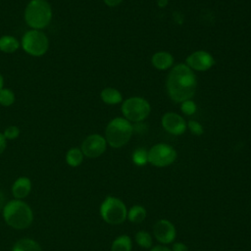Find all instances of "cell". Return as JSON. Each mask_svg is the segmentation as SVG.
<instances>
[{
    "label": "cell",
    "mask_w": 251,
    "mask_h": 251,
    "mask_svg": "<svg viewBox=\"0 0 251 251\" xmlns=\"http://www.w3.org/2000/svg\"><path fill=\"white\" fill-rule=\"evenodd\" d=\"M146 218V210L141 205H134L127 211L126 219L134 224L142 223Z\"/></svg>",
    "instance_id": "obj_17"
},
{
    "label": "cell",
    "mask_w": 251,
    "mask_h": 251,
    "mask_svg": "<svg viewBox=\"0 0 251 251\" xmlns=\"http://www.w3.org/2000/svg\"><path fill=\"white\" fill-rule=\"evenodd\" d=\"M153 235L162 244L172 243L176 235L175 226L168 220H159L153 226Z\"/></svg>",
    "instance_id": "obj_11"
},
{
    "label": "cell",
    "mask_w": 251,
    "mask_h": 251,
    "mask_svg": "<svg viewBox=\"0 0 251 251\" xmlns=\"http://www.w3.org/2000/svg\"><path fill=\"white\" fill-rule=\"evenodd\" d=\"M15 101V94L11 89L1 88L0 89V104L2 106H10Z\"/></svg>",
    "instance_id": "obj_23"
},
{
    "label": "cell",
    "mask_w": 251,
    "mask_h": 251,
    "mask_svg": "<svg viewBox=\"0 0 251 251\" xmlns=\"http://www.w3.org/2000/svg\"><path fill=\"white\" fill-rule=\"evenodd\" d=\"M131 239L126 234L118 236L111 245V251H131Z\"/></svg>",
    "instance_id": "obj_18"
},
{
    "label": "cell",
    "mask_w": 251,
    "mask_h": 251,
    "mask_svg": "<svg viewBox=\"0 0 251 251\" xmlns=\"http://www.w3.org/2000/svg\"><path fill=\"white\" fill-rule=\"evenodd\" d=\"M22 45L26 53L32 56H41L48 49V38L39 29H31L24 35Z\"/></svg>",
    "instance_id": "obj_8"
},
{
    "label": "cell",
    "mask_w": 251,
    "mask_h": 251,
    "mask_svg": "<svg viewBox=\"0 0 251 251\" xmlns=\"http://www.w3.org/2000/svg\"><path fill=\"white\" fill-rule=\"evenodd\" d=\"M3 218L9 226L15 229H25L32 224L33 213L25 201L14 199L6 203Z\"/></svg>",
    "instance_id": "obj_2"
},
{
    "label": "cell",
    "mask_w": 251,
    "mask_h": 251,
    "mask_svg": "<svg viewBox=\"0 0 251 251\" xmlns=\"http://www.w3.org/2000/svg\"><path fill=\"white\" fill-rule=\"evenodd\" d=\"M214 57L205 50H198L189 54L186 58V65L193 71L205 72L215 65Z\"/></svg>",
    "instance_id": "obj_10"
},
{
    "label": "cell",
    "mask_w": 251,
    "mask_h": 251,
    "mask_svg": "<svg viewBox=\"0 0 251 251\" xmlns=\"http://www.w3.org/2000/svg\"><path fill=\"white\" fill-rule=\"evenodd\" d=\"M150 251H172L170 248L164 246V245H157L150 249Z\"/></svg>",
    "instance_id": "obj_31"
},
{
    "label": "cell",
    "mask_w": 251,
    "mask_h": 251,
    "mask_svg": "<svg viewBox=\"0 0 251 251\" xmlns=\"http://www.w3.org/2000/svg\"><path fill=\"white\" fill-rule=\"evenodd\" d=\"M4 136L6 139H15L19 136L20 134V129L18 126H8L5 131H4Z\"/></svg>",
    "instance_id": "obj_26"
},
{
    "label": "cell",
    "mask_w": 251,
    "mask_h": 251,
    "mask_svg": "<svg viewBox=\"0 0 251 251\" xmlns=\"http://www.w3.org/2000/svg\"><path fill=\"white\" fill-rule=\"evenodd\" d=\"M135 242L142 248H151L152 247V236L149 232L145 230H139L134 235Z\"/></svg>",
    "instance_id": "obj_21"
},
{
    "label": "cell",
    "mask_w": 251,
    "mask_h": 251,
    "mask_svg": "<svg viewBox=\"0 0 251 251\" xmlns=\"http://www.w3.org/2000/svg\"><path fill=\"white\" fill-rule=\"evenodd\" d=\"M3 82H4V80H3V76L1 75V74H0V89L3 87Z\"/></svg>",
    "instance_id": "obj_33"
},
{
    "label": "cell",
    "mask_w": 251,
    "mask_h": 251,
    "mask_svg": "<svg viewBox=\"0 0 251 251\" xmlns=\"http://www.w3.org/2000/svg\"><path fill=\"white\" fill-rule=\"evenodd\" d=\"M101 218L110 225H120L126 220L127 209L125 203L114 196H108L100 206Z\"/></svg>",
    "instance_id": "obj_5"
},
{
    "label": "cell",
    "mask_w": 251,
    "mask_h": 251,
    "mask_svg": "<svg viewBox=\"0 0 251 251\" xmlns=\"http://www.w3.org/2000/svg\"><path fill=\"white\" fill-rule=\"evenodd\" d=\"M176 151L171 145L158 143L148 151V163L158 168H164L172 165L176 161Z\"/></svg>",
    "instance_id": "obj_7"
},
{
    "label": "cell",
    "mask_w": 251,
    "mask_h": 251,
    "mask_svg": "<svg viewBox=\"0 0 251 251\" xmlns=\"http://www.w3.org/2000/svg\"><path fill=\"white\" fill-rule=\"evenodd\" d=\"M103 1L107 6H110V7L118 6L119 4H121L123 2V0H103Z\"/></svg>",
    "instance_id": "obj_29"
},
{
    "label": "cell",
    "mask_w": 251,
    "mask_h": 251,
    "mask_svg": "<svg viewBox=\"0 0 251 251\" xmlns=\"http://www.w3.org/2000/svg\"><path fill=\"white\" fill-rule=\"evenodd\" d=\"M180 110L183 114H185L187 116H190V115H193L196 112L197 106H196L194 101H192L191 99H188V100H185V101L181 102Z\"/></svg>",
    "instance_id": "obj_24"
},
{
    "label": "cell",
    "mask_w": 251,
    "mask_h": 251,
    "mask_svg": "<svg viewBox=\"0 0 251 251\" xmlns=\"http://www.w3.org/2000/svg\"><path fill=\"white\" fill-rule=\"evenodd\" d=\"M197 79L193 71L186 64L175 66L167 78V91L172 100L181 103L195 94Z\"/></svg>",
    "instance_id": "obj_1"
},
{
    "label": "cell",
    "mask_w": 251,
    "mask_h": 251,
    "mask_svg": "<svg viewBox=\"0 0 251 251\" xmlns=\"http://www.w3.org/2000/svg\"><path fill=\"white\" fill-rule=\"evenodd\" d=\"M6 197H5V194L0 190V211L2 210L3 211V209H4V207H5V205H6Z\"/></svg>",
    "instance_id": "obj_30"
},
{
    "label": "cell",
    "mask_w": 251,
    "mask_h": 251,
    "mask_svg": "<svg viewBox=\"0 0 251 251\" xmlns=\"http://www.w3.org/2000/svg\"><path fill=\"white\" fill-rule=\"evenodd\" d=\"M6 138L4 136L3 133H0V155L4 152L5 148H6Z\"/></svg>",
    "instance_id": "obj_28"
},
{
    "label": "cell",
    "mask_w": 251,
    "mask_h": 251,
    "mask_svg": "<svg viewBox=\"0 0 251 251\" xmlns=\"http://www.w3.org/2000/svg\"><path fill=\"white\" fill-rule=\"evenodd\" d=\"M12 251H42V249L35 240L31 238H22L14 244Z\"/></svg>",
    "instance_id": "obj_16"
},
{
    "label": "cell",
    "mask_w": 251,
    "mask_h": 251,
    "mask_svg": "<svg viewBox=\"0 0 251 251\" xmlns=\"http://www.w3.org/2000/svg\"><path fill=\"white\" fill-rule=\"evenodd\" d=\"M187 126L190 129V131L195 135H202L204 132L202 125L196 121H189Z\"/></svg>",
    "instance_id": "obj_25"
},
{
    "label": "cell",
    "mask_w": 251,
    "mask_h": 251,
    "mask_svg": "<svg viewBox=\"0 0 251 251\" xmlns=\"http://www.w3.org/2000/svg\"><path fill=\"white\" fill-rule=\"evenodd\" d=\"M83 153L78 148H72L66 154V162L71 167H78L83 161Z\"/></svg>",
    "instance_id": "obj_20"
},
{
    "label": "cell",
    "mask_w": 251,
    "mask_h": 251,
    "mask_svg": "<svg viewBox=\"0 0 251 251\" xmlns=\"http://www.w3.org/2000/svg\"><path fill=\"white\" fill-rule=\"evenodd\" d=\"M157 4H158V6H159V7L163 8V7L167 6V4H168V0H157Z\"/></svg>",
    "instance_id": "obj_32"
},
{
    "label": "cell",
    "mask_w": 251,
    "mask_h": 251,
    "mask_svg": "<svg viewBox=\"0 0 251 251\" xmlns=\"http://www.w3.org/2000/svg\"><path fill=\"white\" fill-rule=\"evenodd\" d=\"M151 63L154 68L164 71L170 69L174 64L173 56L166 51H159L156 52L151 59Z\"/></svg>",
    "instance_id": "obj_14"
},
{
    "label": "cell",
    "mask_w": 251,
    "mask_h": 251,
    "mask_svg": "<svg viewBox=\"0 0 251 251\" xmlns=\"http://www.w3.org/2000/svg\"><path fill=\"white\" fill-rule=\"evenodd\" d=\"M133 132V126L125 118L113 119L106 127V142L113 148L125 146L130 139Z\"/></svg>",
    "instance_id": "obj_3"
},
{
    "label": "cell",
    "mask_w": 251,
    "mask_h": 251,
    "mask_svg": "<svg viewBox=\"0 0 251 251\" xmlns=\"http://www.w3.org/2000/svg\"><path fill=\"white\" fill-rule=\"evenodd\" d=\"M132 162L136 166H144L148 163V151L144 148H137L132 153Z\"/></svg>",
    "instance_id": "obj_22"
},
{
    "label": "cell",
    "mask_w": 251,
    "mask_h": 251,
    "mask_svg": "<svg viewBox=\"0 0 251 251\" xmlns=\"http://www.w3.org/2000/svg\"><path fill=\"white\" fill-rule=\"evenodd\" d=\"M101 99L103 100V102H105L106 104L109 105H115V104H119L122 102L123 100V95L122 93L113 87H106L101 91Z\"/></svg>",
    "instance_id": "obj_15"
},
{
    "label": "cell",
    "mask_w": 251,
    "mask_h": 251,
    "mask_svg": "<svg viewBox=\"0 0 251 251\" xmlns=\"http://www.w3.org/2000/svg\"><path fill=\"white\" fill-rule=\"evenodd\" d=\"M162 126L170 133L174 135H180L186 129V124L183 118L174 112H169L164 114L162 117Z\"/></svg>",
    "instance_id": "obj_12"
},
{
    "label": "cell",
    "mask_w": 251,
    "mask_h": 251,
    "mask_svg": "<svg viewBox=\"0 0 251 251\" xmlns=\"http://www.w3.org/2000/svg\"><path fill=\"white\" fill-rule=\"evenodd\" d=\"M52 10L46 0H31L25 12L26 24L34 29L45 27L51 21Z\"/></svg>",
    "instance_id": "obj_4"
},
{
    "label": "cell",
    "mask_w": 251,
    "mask_h": 251,
    "mask_svg": "<svg viewBox=\"0 0 251 251\" xmlns=\"http://www.w3.org/2000/svg\"><path fill=\"white\" fill-rule=\"evenodd\" d=\"M20 46L19 41L11 35H3L0 37V50L4 53H13Z\"/></svg>",
    "instance_id": "obj_19"
},
{
    "label": "cell",
    "mask_w": 251,
    "mask_h": 251,
    "mask_svg": "<svg viewBox=\"0 0 251 251\" xmlns=\"http://www.w3.org/2000/svg\"><path fill=\"white\" fill-rule=\"evenodd\" d=\"M31 181L26 176L18 177L12 185V193L15 199L23 200L31 191Z\"/></svg>",
    "instance_id": "obj_13"
},
{
    "label": "cell",
    "mask_w": 251,
    "mask_h": 251,
    "mask_svg": "<svg viewBox=\"0 0 251 251\" xmlns=\"http://www.w3.org/2000/svg\"><path fill=\"white\" fill-rule=\"evenodd\" d=\"M171 250L172 251H189L188 247L184 243H182V242H176V243H174Z\"/></svg>",
    "instance_id": "obj_27"
},
{
    "label": "cell",
    "mask_w": 251,
    "mask_h": 251,
    "mask_svg": "<svg viewBox=\"0 0 251 251\" xmlns=\"http://www.w3.org/2000/svg\"><path fill=\"white\" fill-rule=\"evenodd\" d=\"M151 108L147 100L142 97H130L123 102L122 113L129 122H141L150 114Z\"/></svg>",
    "instance_id": "obj_6"
},
{
    "label": "cell",
    "mask_w": 251,
    "mask_h": 251,
    "mask_svg": "<svg viewBox=\"0 0 251 251\" xmlns=\"http://www.w3.org/2000/svg\"><path fill=\"white\" fill-rule=\"evenodd\" d=\"M106 146L105 137L100 134H91L83 140L80 150L88 158H97L105 152Z\"/></svg>",
    "instance_id": "obj_9"
}]
</instances>
